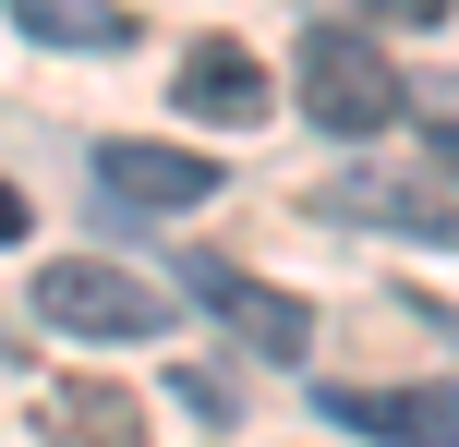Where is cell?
<instances>
[{
  "instance_id": "obj_8",
  "label": "cell",
  "mask_w": 459,
  "mask_h": 447,
  "mask_svg": "<svg viewBox=\"0 0 459 447\" xmlns=\"http://www.w3.org/2000/svg\"><path fill=\"white\" fill-rule=\"evenodd\" d=\"M48 447H145L121 387H48Z\"/></svg>"
},
{
  "instance_id": "obj_10",
  "label": "cell",
  "mask_w": 459,
  "mask_h": 447,
  "mask_svg": "<svg viewBox=\"0 0 459 447\" xmlns=\"http://www.w3.org/2000/svg\"><path fill=\"white\" fill-rule=\"evenodd\" d=\"M387 24H447V0H375Z\"/></svg>"
},
{
  "instance_id": "obj_11",
  "label": "cell",
  "mask_w": 459,
  "mask_h": 447,
  "mask_svg": "<svg viewBox=\"0 0 459 447\" xmlns=\"http://www.w3.org/2000/svg\"><path fill=\"white\" fill-rule=\"evenodd\" d=\"M24 218H37V206H24V193L0 182V242H24Z\"/></svg>"
},
{
  "instance_id": "obj_9",
  "label": "cell",
  "mask_w": 459,
  "mask_h": 447,
  "mask_svg": "<svg viewBox=\"0 0 459 447\" xmlns=\"http://www.w3.org/2000/svg\"><path fill=\"white\" fill-rule=\"evenodd\" d=\"M0 13H13L24 37H48V48H121V37H134L121 0H0Z\"/></svg>"
},
{
  "instance_id": "obj_6",
  "label": "cell",
  "mask_w": 459,
  "mask_h": 447,
  "mask_svg": "<svg viewBox=\"0 0 459 447\" xmlns=\"http://www.w3.org/2000/svg\"><path fill=\"white\" fill-rule=\"evenodd\" d=\"M326 424L387 447H459V387H326Z\"/></svg>"
},
{
  "instance_id": "obj_3",
  "label": "cell",
  "mask_w": 459,
  "mask_h": 447,
  "mask_svg": "<svg viewBox=\"0 0 459 447\" xmlns=\"http://www.w3.org/2000/svg\"><path fill=\"white\" fill-rule=\"evenodd\" d=\"M182 290L218 314L230 339H242L254 363H302V339H315V314H302L290 290H266L254 266H230V254H194V266H182Z\"/></svg>"
},
{
  "instance_id": "obj_12",
  "label": "cell",
  "mask_w": 459,
  "mask_h": 447,
  "mask_svg": "<svg viewBox=\"0 0 459 447\" xmlns=\"http://www.w3.org/2000/svg\"><path fill=\"white\" fill-rule=\"evenodd\" d=\"M423 145H436V169H447V182H459V121H436V133H423Z\"/></svg>"
},
{
  "instance_id": "obj_7",
  "label": "cell",
  "mask_w": 459,
  "mask_h": 447,
  "mask_svg": "<svg viewBox=\"0 0 459 447\" xmlns=\"http://www.w3.org/2000/svg\"><path fill=\"white\" fill-rule=\"evenodd\" d=\"M315 206L326 218H387V230H459V206L436 182H387V169H326Z\"/></svg>"
},
{
  "instance_id": "obj_1",
  "label": "cell",
  "mask_w": 459,
  "mask_h": 447,
  "mask_svg": "<svg viewBox=\"0 0 459 447\" xmlns=\"http://www.w3.org/2000/svg\"><path fill=\"white\" fill-rule=\"evenodd\" d=\"M302 109H315L326 133H387V121H399L387 48L351 37V24H315V37H302Z\"/></svg>"
},
{
  "instance_id": "obj_4",
  "label": "cell",
  "mask_w": 459,
  "mask_h": 447,
  "mask_svg": "<svg viewBox=\"0 0 459 447\" xmlns=\"http://www.w3.org/2000/svg\"><path fill=\"white\" fill-rule=\"evenodd\" d=\"M169 97H182V121H230V133H242V121H266V109H278V85H266V61H254L242 37H194V61L169 73Z\"/></svg>"
},
{
  "instance_id": "obj_2",
  "label": "cell",
  "mask_w": 459,
  "mask_h": 447,
  "mask_svg": "<svg viewBox=\"0 0 459 447\" xmlns=\"http://www.w3.org/2000/svg\"><path fill=\"white\" fill-rule=\"evenodd\" d=\"M37 314L73 327V339H158L169 327V290H145V279H121V266L73 254V266H37Z\"/></svg>"
},
{
  "instance_id": "obj_5",
  "label": "cell",
  "mask_w": 459,
  "mask_h": 447,
  "mask_svg": "<svg viewBox=\"0 0 459 447\" xmlns=\"http://www.w3.org/2000/svg\"><path fill=\"white\" fill-rule=\"evenodd\" d=\"M97 193H121V206H206L218 193V169L194 158V145H145V133H109L97 145Z\"/></svg>"
}]
</instances>
